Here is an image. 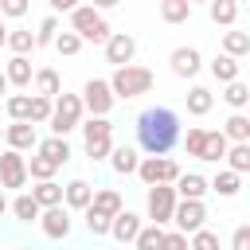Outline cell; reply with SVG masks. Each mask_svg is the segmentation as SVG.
<instances>
[{
  "label": "cell",
  "instance_id": "cell-1",
  "mask_svg": "<svg viewBox=\"0 0 250 250\" xmlns=\"http://www.w3.org/2000/svg\"><path fill=\"white\" fill-rule=\"evenodd\" d=\"M137 148L145 156H168L180 145V113L168 105H148L137 113Z\"/></svg>",
  "mask_w": 250,
  "mask_h": 250
},
{
  "label": "cell",
  "instance_id": "cell-2",
  "mask_svg": "<svg viewBox=\"0 0 250 250\" xmlns=\"http://www.w3.org/2000/svg\"><path fill=\"white\" fill-rule=\"evenodd\" d=\"M109 82V90H113V98H141V94H148L152 90V70L148 66H137V62H129V66H113V74L105 78Z\"/></svg>",
  "mask_w": 250,
  "mask_h": 250
},
{
  "label": "cell",
  "instance_id": "cell-3",
  "mask_svg": "<svg viewBox=\"0 0 250 250\" xmlns=\"http://www.w3.org/2000/svg\"><path fill=\"white\" fill-rule=\"evenodd\" d=\"M82 113H86V109H82V98L62 90V94L51 102V121H47V125H51V137H66V133H74V129L82 125Z\"/></svg>",
  "mask_w": 250,
  "mask_h": 250
},
{
  "label": "cell",
  "instance_id": "cell-4",
  "mask_svg": "<svg viewBox=\"0 0 250 250\" xmlns=\"http://www.w3.org/2000/svg\"><path fill=\"white\" fill-rule=\"evenodd\" d=\"M78 129H82L86 156L90 160H109V152H113V121L109 117H86Z\"/></svg>",
  "mask_w": 250,
  "mask_h": 250
},
{
  "label": "cell",
  "instance_id": "cell-5",
  "mask_svg": "<svg viewBox=\"0 0 250 250\" xmlns=\"http://www.w3.org/2000/svg\"><path fill=\"white\" fill-rule=\"evenodd\" d=\"M70 31H74L82 43H105V39H109L105 16H102L98 8H90V4H78V8L70 12Z\"/></svg>",
  "mask_w": 250,
  "mask_h": 250
},
{
  "label": "cell",
  "instance_id": "cell-6",
  "mask_svg": "<svg viewBox=\"0 0 250 250\" xmlns=\"http://www.w3.org/2000/svg\"><path fill=\"white\" fill-rule=\"evenodd\" d=\"M133 176H141L145 188H152V184H176L180 164H176L172 156H141V164H137Z\"/></svg>",
  "mask_w": 250,
  "mask_h": 250
},
{
  "label": "cell",
  "instance_id": "cell-7",
  "mask_svg": "<svg viewBox=\"0 0 250 250\" xmlns=\"http://www.w3.org/2000/svg\"><path fill=\"white\" fill-rule=\"evenodd\" d=\"M78 98H82V109H86L90 117H109V109H113V102H117L105 78H90Z\"/></svg>",
  "mask_w": 250,
  "mask_h": 250
},
{
  "label": "cell",
  "instance_id": "cell-8",
  "mask_svg": "<svg viewBox=\"0 0 250 250\" xmlns=\"http://www.w3.org/2000/svg\"><path fill=\"white\" fill-rule=\"evenodd\" d=\"M145 211H148V219H152L156 227L172 223V211H176V191H172V184H152V188L145 191Z\"/></svg>",
  "mask_w": 250,
  "mask_h": 250
},
{
  "label": "cell",
  "instance_id": "cell-9",
  "mask_svg": "<svg viewBox=\"0 0 250 250\" xmlns=\"http://www.w3.org/2000/svg\"><path fill=\"white\" fill-rule=\"evenodd\" d=\"M172 223H176L180 234H195V230L207 223V203H203V199H176Z\"/></svg>",
  "mask_w": 250,
  "mask_h": 250
},
{
  "label": "cell",
  "instance_id": "cell-10",
  "mask_svg": "<svg viewBox=\"0 0 250 250\" xmlns=\"http://www.w3.org/2000/svg\"><path fill=\"white\" fill-rule=\"evenodd\" d=\"M102 51H105V62L109 66H129L133 55H137V39L129 31H109V39L102 43Z\"/></svg>",
  "mask_w": 250,
  "mask_h": 250
},
{
  "label": "cell",
  "instance_id": "cell-11",
  "mask_svg": "<svg viewBox=\"0 0 250 250\" xmlns=\"http://www.w3.org/2000/svg\"><path fill=\"white\" fill-rule=\"evenodd\" d=\"M27 184V160H23V152H16V148H4L0 152V188H23Z\"/></svg>",
  "mask_w": 250,
  "mask_h": 250
},
{
  "label": "cell",
  "instance_id": "cell-12",
  "mask_svg": "<svg viewBox=\"0 0 250 250\" xmlns=\"http://www.w3.org/2000/svg\"><path fill=\"white\" fill-rule=\"evenodd\" d=\"M39 227H43V234H47V238H55V242H59V238H66V234H70L74 219H70V211L59 203V207H43V211H39Z\"/></svg>",
  "mask_w": 250,
  "mask_h": 250
},
{
  "label": "cell",
  "instance_id": "cell-13",
  "mask_svg": "<svg viewBox=\"0 0 250 250\" xmlns=\"http://www.w3.org/2000/svg\"><path fill=\"white\" fill-rule=\"evenodd\" d=\"M168 66H172L176 78H195V74L203 70V55H199L195 47H176V51L168 55Z\"/></svg>",
  "mask_w": 250,
  "mask_h": 250
},
{
  "label": "cell",
  "instance_id": "cell-14",
  "mask_svg": "<svg viewBox=\"0 0 250 250\" xmlns=\"http://www.w3.org/2000/svg\"><path fill=\"white\" fill-rule=\"evenodd\" d=\"M4 145L16 148V152H27V148L39 145V133H35L31 121H12V125H4Z\"/></svg>",
  "mask_w": 250,
  "mask_h": 250
},
{
  "label": "cell",
  "instance_id": "cell-15",
  "mask_svg": "<svg viewBox=\"0 0 250 250\" xmlns=\"http://www.w3.org/2000/svg\"><path fill=\"white\" fill-rule=\"evenodd\" d=\"M90 199H94V188H90L86 180H70V184H62V207H66V211H86Z\"/></svg>",
  "mask_w": 250,
  "mask_h": 250
},
{
  "label": "cell",
  "instance_id": "cell-16",
  "mask_svg": "<svg viewBox=\"0 0 250 250\" xmlns=\"http://www.w3.org/2000/svg\"><path fill=\"white\" fill-rule=\"evenodd\" d=\"M141 227H145L141 215H133V211H117V215L109 219V238H117V242H133Z\"/></svg>",
  "mask_w": 250,
  "mask_h": 250
},
{
  "label": "cell",
  "instance_id": "cell-17",
  "mask_svg": "<svg viewBox=\"0 0 250 250\" xmlns=\"http://www.w3.org/2000/svg\"><path fill=\"white\" fill-rule=\"evenodd\" d=\"M137 164H141V148H133V145H113V152H109V168H113L117 176H133Z\"/></svg>",
  "mask_w": 250,
  "mask_h": 250
},
{
  "label": "cell",
  "instance_id": "cell-18",
  "mask_svg": "<svg viewBox=\"0 0 250 250\" xmlns=\"http://www.w3.org/2000/svg\"><path fill=\"white\" fill-rule=\"evenodd\" d=\"M172 191H176V199H203L207 195V180L199 172H180L176 184H172Z\"/></svg>",
  "mask_w": 250,
  "mask_h": 250
},
{
  "label": "cell",
  "instance_id": "cell-19",
  "mask_svg": "<svg viewBox=\"0 0 250 250\" xmlns=\"http://www.w3.org/2000/svg\"><path fill=\"white\" fill-rule=\"evenodd\" d=\"M31 82H35V94H39V98H59V94H62V78H59L55 66H39V70L31 74Z\"/></svg>",
  "mask_w": 250,
  "mask_h": 250
},
{
  "label": "cell",
  "instance_id": "cell-20",
  "mask_svg": "<svg viewBox=\"0 0 250 250\" xmlns=\"http://www.w3.org/2000/svg\"><path fill=\"white\" fill-rule=\"evenodd\" d=\"M227 148H230V141H227L219 129H203V148H199V160L219 164V160L227 156Z\"/></svg>",
  "mask_w": 250,
  "mask_h": 250
},
{
  "label": "cell",
  "instance_id": "cell-21",
  "mask_svg": "<svg viewBox=\"0 0 250 250\" xmlns=\"http://www.w3.org/2000/svg\"><path fill=\"white\" fill-rule=\"evenodd\" d=\"M90 207H94V211H102L105 219H113L117 211H125V203H121V191H117V188H94Z\"/></svg>",
  "mask_w": 250,
  "mask_h": 250
},
{
  "label": "cell",
  "instance_id": "cell-22",
  "mask_svg": "<svg viewBox=\"0 0 250 250\" xmlns=\"http://www.w3.org/2000/svg\"><path fill=\"white\" fill-rule=\"evenodd\" d=\"M31 59L27 55H12L8 59V66H4V78H8V86H31Z\"/></svg>",
  "mask_w": 250,
  "mask_h": 250
},
{
  "label": "cell",
  "instance_id": "cell-23",
  "mask_svg": "<svg viewBox=\"0 0 250 250\" xmlns=\"http://www.w3.org/2000/svg\"><path fill=\"white\" fill-rule=\"evenodd\" d=\"M35 148H39V156H47L55 168H62V164L70 160V141H66V137H47V141H39Z\"/></svg>",
  "mask_w": 250,
  "mask_h": 250
},
{
  "label": "cell",
  "instance_id": "cell-24",
  "mask_svg": "<svg viewBox=\"0 0 250 250\" xmlns=\"http://www.w3.org/2000/svg\"><path fill=\"white\" fill-rule=\"evenodd\" d=\"M238 188H242V176H238V172H230V168H223L215 180H207V191H215V195H223V199H234V195H238Z\"/></svg>",
  "mask_w": 250,
  "mask_h": 250
},
{
  "label": "cell",
  "instance_id": "cell-25",
  "mask_svg": "<svg viewBox=\"0 0 250 250\" xmlns=\"http://www.w3.org/2000/svg\"><path fill=\"white\" fill-rule=\"evenodd\" d=\"M31 199L39 203V211H43V207H59V203H62V184H55V180H39V184L31 188Z\"/></svg>",
  "mask_w": 250,
  "mask_h": 250
},
{
  "label": "cell",
  "instance_id": "cell-26",
  "mask_svg": "<svg viewBox=\"0 0 250 250\" xmlns=\"http://www.w3.org/2000/svg\"><path fill=\"white\" fill-rule=\"evenodd\" d=\"M211 105H215V94H211L207 86H191V90H188V113H191V117H207Z\"/></svg>",
  "mask_w": 250,
  "mask_h": 250
},
{
  "label": "cell",
  "instance_id": "cell-27",
  "mask_svg": "<svg viewBox=\"0 0 250 250\" xmlns=\"http://www.w3.org/2000/svg\"><path fill=\"white\" fill-rule=\"evenodd\" d=\"M8 211H12L20 223H39V203L31 199V191H20V195L8 203Z\"/></svg>",
  "mask_w": 250,
  "mask_h": 250
},
{
  "label": "cell",
  "instance_id": "cell-28",
  "mask_svg": "<svg viewBox=\"0 0 250 250\" xmlns=\"http://www.w3.org/2000/svg\"><path fill=\"white\" fill-rule=\"evenodd\" d=\"M223 55H230V59L250 55V35H246V31H238V27L223 31Z\"/></svg>",
  "mask_w": 250,
  "mask_h": 250
},
{
  "label": "cell",
  "instance_id": "cell-29",
  "mask_svg": "<svg viewBox=\"0 0 250 250\" xmlns=\"http://www.w3.org/2000/svg\"><path fill=\"white\" fill-rule=\"evenodd\" d=\"M238 70H242V62H238V59H230V55H215V59H211V74H215V82H223V86H227V82H234V78H238Z\"/></svg>",
  "mask_w": 250,
  "mask_h": 250
},
{
  "label": "cell",
  "instance_id": "cell-30",
  "mask_svg": "<svg viewBox=\"0 0 250 250\" xmlns=\"http://www.w3.org/2000/svg\"><path fill=\"white\" fill-rule=\"evenodd\" d=\"M227 141H234V145H242V141H250V117L246 113H230L227 117V125L219 129Z\"/></svg>",
  "mask_w": 250,
  "mask_h": 250
},
{
  "label": "cell",
  "instance_id": "cell-31",
  "mask_svg": "<svg viewBox=\"0 0 250 250\" xmlns=\"http://www.w3.org/2000/svg\"><path fill=\"white\" fill-rule=\"evenodd\" d=\"M207 12H211V23H219V27H234V20H238V4H230V0H211Z\"/></svg>",
  "mask_w": 250,
  "mask_h": 250
},
{
  "label": "cell",
  "instance_id": "cell-32",
  "mask_svg": "<svg viewBox=\"0 0 250 250\" xmlns=\"http://www.w3.org/2000/svg\"><path fill=\"white\" fill-rule=\"evenodd\" d=\"M223 98H227V105H230L234 113H242V109H246V102H250V86H246L242 78H234V82H227Z\"/></svg>",
  "mask_w": 250,
  "mask_h": 250
},
{
  "label": "cell",
  "instance_id": "cell-33",
  "mask_svg": "<svg viewBox=\"0 0 250 250\" xmlns=\"http://www.w3.org/2000/svg\"><path fill=\"white\" fill-rule=\"evenodd\" d=\"M4 109H8L12 121H31V94H8Z\"/></svg>",
  "mask_w": 250,
  "mask_h": 250
},
{
  "label": "cell",
  "instance_id": "cell-34",
  "mask_svg": "<svg viewBox=\"0 0 250 250\" xmlns=\"http://www.w3.org/2000/svg\"><path fill=\"white\" fill-rule=\"evenodd\" d=\"M223 160H227V168H230V172H238V176H242V172H250V141H242V145H230Z\"/></svg>",
  "mask_w": 250,
  "mask_h": 250
},
{
  "label": "cell",
  "instance_id": "cell-35",
  "mask_svg": "<svg viewBox=\"0 0 250 250\" xmlns=\"http://www.w3.org/2000/svg\"><path fill=\"white\" fill-rule=\"evenodd\" d=\"M188 16H191L188 0H160V20L164 23H188Z\"/></svg>",
  "mask_w": 250,
  "mask_h": 250
},
{
  "label": "cell",
  "instance_id": "cell-36",
  "mask_svg": "<svg viewBox=\"0 0 250 250\" xmlns=\"http://www.w3.org/2000/svg\"><path fill=\"white\" fill-rule=\"evenodd\" d=\"M4 47H12V55H27V51H35V31L16 27V31H8V43Z\"/></svg>",
  "mask_w": 250,
  "mask_h": 250
},
{
  "label": "cell",
  "instance_id": "cell-37",
  "mask_svg": "<svg viewBox=\"0 0 250 250\" xmlns=\"http://www.w3.org/2000/svg\"><path fill=\"white\" fill-rule=\"evenodd\" d=\"M160 238H164V227L148 223V227H141V230H137L133 246H137V250H156V246H160Z\"/></svg>",
  "mask_w": 250,
  "mask_h": 250
},
{
  "label": "cell",
  "instance_id": "cell-38",
  "mask_svg": "<svg viewBox=\"0 0 250 250\" xmlns=\"http://www.w3.org/2000/svg\"><path fill=\"white\" fill-rule=\"evenodd\" d=\"M51 47H55V51H59V55H66V59H74V55H78V51H82V39H78V35H74V31H59V35H55V43H51Z\"/></svg>",
  "mask_w": 250,
  "mask_h": 250
},
{
  "label": "cell",
  "instance_id": "cell-39",
  "mask_svg": "<svg viewBox=\"0 0 250 250\" xmlns=\"http://www.w3.org/2000/svg\"><path fill=\"white\" fill-rule=\"evenodd\" d=\"M82 223H86V230H90L94 238L109 234V219H105L102 211H94V207H86V211H82Z\"/></svg>",
  "mask_w": 250,
  "mask_h": 250
},
{
  "label": "cell",
  "instance_id": "cell-40",
  "mask_svg": "<svg viewBox=\"0 0 250 250\" xmlns=\"http://www.w3.org/2000/svg\"><path fill=\"white\" fill-rule=\"evenodd\" d=\"M188 250H219V234L207 230V227H199L195 234H188Z\"/></svg>",
  "mask_w": 250,
  "mask_h": 250
},
{
  "label": "cell",
  "instance_id": "cell-41",
  "mask_svg": "<svg viewBox=\"0 0 250 250\" xmlns=\"http://www.w3.org/2000/svg\"><path fill=\"white\" fill-rule=\"evenodd\" d=\"M27 176H31V180H55V164H51L47 156L35 152V156L27 160Z\"/></svg>",
  "mask_w": 250,
  "mask_h": 250
},
{
  "label": "cell",
  "instance_id": "cell-42",
  "mask_svg": "<svg viewBox=\"0 0 250 250\" xmlns=\"http://www.w3.org/2000/svg\"><path fill=\"white\" fill-rule=\"evenodd\" d=\"M51 102H55V98L31 94V125H47V121H51Z\"/></svg>",
  "mask_w": 250,
  "mask_h": 250
},
{
  "label": "cell",
  "instance_id": "cell-43",
  "mask_svg": "<svg viewBox=\"0 0 250 250\" xmlns=\"http://www.w3.org/2000/svg\"><path fill=\"white\" fill-rule=\"evenodd\" d=\"M55 35H59V16H47V20L39 23V31H35V47L55 43Z\"/></svg>",
  "mask_w": 250,
  "mask_h": 250
},
{
  "label": "cell",
  "instance_id": "cell-44",
  "mask_svg": "<svg viewBox=\"0 0 250 250\" xmlns=\"http://www.w3.org/2000/svg\"><path fill=\"white\" fill-rule=\"evenodd\" d=\"M27 4H31V0H0V16L20 20V16H27Z\"/></svg>",
  "mask_w": 250,
  "mask_h": 250
},
{
  "label": "cell",
  "instance_id": "cell-45",
  "mask_svg": "<svg viewBox=\"0 0 250 250\" xmlns=\"http://www.w3.org/2000/svg\"><path fill=\"white\" fill-rule=\"evenodd\" d=\"M156 250H188V234H180V230H164V238H160Z\"/></svg>",
  "mask_w": 250,
  "mask_h": 250
},
{
  "label": "cell",
  "instance_id": "cell-46",
  "mask_svg": "<svg viewBox=\"0 0 250 250\" xmlns=\"http://www.w3.org/2000/svg\"><path fill=\"white\" fill-rule=\"evenodd\" d=\"M199 148H203V129H188V137H184V152L199 160Z\"/></svg>",
  "mask_w": 250,
  "mask_h": 250
},
{
  "label": "cell",
  "instance_id": "cell-47",
  "mask_svg": "<svg viewBox=\"0 0 250 250\" xmlns=\"http://www.w3.org/2000/svg\"><path fill=\"white\" fill-rule=\"evenodd\" d=\"M230 250H250V227H246V223L234 227V234H230Z\"/></svg>",
  "mask_w": 250,
  "mask_h": 250
},
{
  "label": "cell",
  "instance_id": "cell-48",
  "mask_svg": "<svg viewBox=\"0 0 250 250\" xmlns=\"http://www.w3.org/2000/svg\"><path fill=\"white\" fill-rule=\"evenodd\" d=\"M47 4H51V16H55V12H74V8H78V0H47Z\"/></svg>",
  "mask_w": 250,
  "mask_h": 250
},
{
  "label": "cell",
  "instance_id": "cell-49",
  "mask_svg": "<svg viewBox=\"0 0 250 250\" xmlns=\"http://www.w3.org/2000/svg\"><path fill=\"white\" fill-rule=\"evenodd\" d=\"M117 4H121V0H94L90 8H98V12H105V8H117Z\"/></svg>",
  "mask_w": 250,
  "mask_h": 250
},
{
  "label": "cell",
  "instance_id": "cell-50",
  "mask_svg": "<svg viewBox=\"0 0 250 250\" xmlns=\"http://www.w3.org/2000/svg\"><path fill=\"white\" fill-rule=\"evenodd\" d=\"M0 215H8V195H4V188H0Z\"/></svg>",
  "mask_w": 250,
  "mask_h": 250
},
{
  "label": "cell",
  "instance_id": "cell-51",
  "mask_svg": "<svg viewBox=\"0 0 250 250\" xmlns=\"http://www.w3.org/2000/svg\"><path fill=\"white\" fill-rule=\"evenodd\" d=\"M8 43V27H4V20H0V47Z\"/></svg>",
  "mask_w": 250,
  "mask_h": 250
},
{
  "label": "cell",
  "instance_id": "cell-52",
  "mask_svg": "<svg viewBox=\"0 0 250 250\" xmlns=\"http://www.w3.org/2000/svg\"><path fill=\"white\" fill-rule=\"evenodd\" d=\"M0 94H8V78H4V70H0Z\"/></svg>",
  "mask_w": 250,
  "mask_h": 250
},
{
  "label": "cell",
  "instance_id": "cell-53",
  "mask_svg": "<svg viewBox=\"0 0 250 250\" xmlns=\"http://www.w3.org/2000/svg\"><path fill=\"white\" fill-rule=\"evenodd\" d=\"M188 4H211V0H188Z\"/></svg>",
  "mask_w": 250,
  "mask_h": 250
},
{
  "label": "cell",
  "instance_id": "cell-54",
  "mask_svg": "<svg viewBox=\"0 0 250 250\" xmlns=\"http://www.w3.org/2000/svg\"><path fill=\"white\" fill-rule=\"evenodd\" d=\"M0 141H4V125H0Z\"/></svg>",
  "mask_w": 250,
  "mask_h": 250
},
{
  "label": "cell",
  "instance_id": "cell-55",
  "mask_svg": "<svg viewBox=\"0 0 250 250\" xmlns=\"http://www.w3.org/2000/svg\"><path fill=\"white\" fill-rule=\"evenodd\" d=\"M23 250H31V246H23Z\"/></svg>",
  "mask_w": 250,
  "mask_h": 250
},
{
  "label": "cell",
  "instance_id": "cell-56",
  "mask_svg": "<svg viewBox=\"0 0 250 250\" xmlns=\"http://www.w3.org/2000/svg\"><path fill=\"white\" fill-rule=\"evenodd\" d=\"M230 4H238V0H230Z\"/></svg>",
  "mask_w": 250,
  "mask_h": 250
}]
</instances>
